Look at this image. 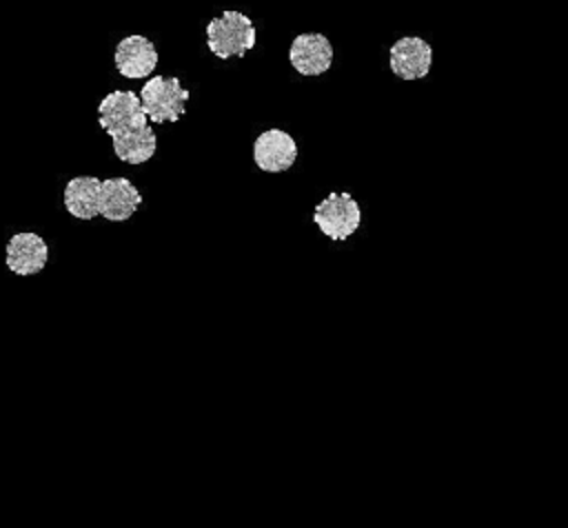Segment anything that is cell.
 Here are the masks:
<instances>
[{
  "mask_svg": "<svg viewBox=\"0 0 568 528\" xmlns=\"http://www.w3.org/2000/svg\"><path fill=\"white\" fill-rule=\"evenodd\" d=\"M98 122L109 133L120 162L144 164L155 155L158 138L135 91L106 93L98 104Z\"/></svg>",
  "mask_w": 568,
  "mask_h": 528,
  "instance_id": "cell-1",
  "label": "cell"
},
{
  "mask_svg": "<svg viewBox=\"0 0 568 528\" xmlns=\"http://www.w3.org/2000/svg\"><path fill=\"white\" fill-rule=\"evenodd\" d=\"M257 42L253 20L242 11H222L206 24V47L220 60L242 58Z\"/></svg>",
  "mask_w": 568,
  "mask_h": 528,
  "instance_id": "cell-2",
  "label": "cell"
},
{
  "mask_svg": "<svg viewBox=\"0 0 568 528\" xmlns=\"http://www.w3.org/2000/svg\"><path fill=\"white\" fill-rule=\"evenodd\" d=\"M142 109L146 118L153 124H164V122H178L189 102V91L182 87L178 78L169 75H153L142 84V91L138 93Z\"/></svg>",
  "mask_w": 568,
  "mask_h": 528,
  "instance_id": "cell-3",
  "label": "cell"
},
{
  "mask_svg": "<svg viewBox=\"0 0 568 528\" xmlns=\"http://www.w3.org/2000/svg\"><path fill=\"white\" fill-rule=\"evenodd\" d=\"M313 222L328 240H346L362 224V209L351 193H328L313 209Z\"/></svg>",
  "mask_w": 568,
  "mask_h": 528,
  "instance_id": "cell-4",
  "label": "cell"
},
{
  "mask_svg": "<svg viewBox=\"0 0 568 528\" xmlns=\"http://www.w3.org/2000/svg\"><path fill=\"white\" fill-rule=\"evenodd\" d=\"M297 160V142L284 129H266L253 142V162L264 173H284Z\"/></svg>",
  "mask_w": 568,
  "mask_h": 528,
  "instance_id": "cell-5",
  "label": "cell"
},
{
  "mask_svg": "<svg viewBox=\"0 0 568 528\" xmlns=\"http://www.w3.org/2000/svg\"><path fill=\"white\" fill-rule=\"evenodd\" d=\"M390 71L399 80H422L433 64V47L419 35H404L388 51Z\"/></svg>",
  "mask_w": 568,
  "mask_h": 528,
  "instance_id": "cell-6",
  "label": "cell"
},
{
  "mask_svg": "<svg viewBox=\"0 0 568 528\" xmlns=\"http://www.w3.org/2000/svg\"><path fill=\"white\" fill-rule=\"evenodd\" d=\"M49 262V246L38 233H13L4 248V264L11 273L27 277L40 273Z\"/></svg>",
  "mask_w": 568,
  "mask_h": 528,
  "instance_id": "cell-7",
  "label": "cell"
},
{
  "mask_svg": "<svg viewBox=\"0 0 568 528\" xmlns=\"http://www.w3.org/2000/svg\"><path fill=\"white\" fill-rule=\"evenodd\" d=\"M288 62L302 75H322L333 64V44L324 33H300L288 47Z\"/></svg>",
  "mask_w": 568,
  "mask_h": 528,
  "instance_id": "cell-8",
  "label": "cell"
},
{
  "mask_svg": "<svg viewBox=\"0 0 568 528\" xmlns=\"http://www.w3.org/2000/svg\"><path fill=\"white\" fill-rule=\"evenodd\" d=\"M142 206V193L126 177H106L100 184L98 215L109 222H126Z\"/></svg>",
  "mask_w": 568,
  "mask_h": 528,
  "instance_id": "cell-9",
  "label": "cell"
},
{
  "mask_svg": "<svg viewBox=\"0 0 568 528\" xmlns=\"http://www.w3.org/2000/svg\"><path fill=\"white\" fill-rule=\"evenodd\" d=\"M115 69L129 80H142L151 75L158 67V49L144 35H126L115 47Z\"/></svg>",
  "mask_w": 568,
  "mask_h": 528,
  "instance_id": "cell-10",
  "label": "cell"
},
{
  "mask_svg": "<svg viewBox=\"0 0 568 528\" xmlns=\"http://www.w3.org/2000/svg\"><path fill=\"white\" fill-rule=\"evenodd\" d=\"M102 180L95 175H75L67 182L62 202L69 215L78 220H93L98 215V197H100Z\"/></svg>",
  "mask_w": 568,
  "mask_h": 528,
  "instance_id": "cell-11",
  "label": "cell"
}]
</instances>
